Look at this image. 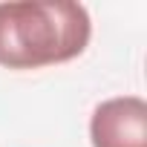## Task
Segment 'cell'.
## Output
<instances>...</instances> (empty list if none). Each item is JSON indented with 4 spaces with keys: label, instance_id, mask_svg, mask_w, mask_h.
Returning <instances> with one entry per match:
<instances>
[{
    "label": "cell",
    "instance_id": "cell-2",
    "mask_svg": "<svg viewBox=\"0 0 147 147\" xmlns=\"http://www.w3.org/2000/svg\"><path fill=\"white\" fill-rule=\"evenodd\" d=\"M92 147H147V104L138 95H118L95 107L90 121Z\"/></svg>",
    "mask_w": 147,
    "mask_h": 147
},
{
    "label": "cell",
    "instance_id": "cell-1",
    "mask_svg": "<svg viewBox=\"0 0 147 147\" xmlns=\"http://www.w3.org/2000/svg\"><path fill=\"white\" fill-rule=\"evenodd\" d=\"M92 35L90 15L72 0L0 3V66L38 69L78 58Z\"/></svg>",
    "mask_w": 147,
    "mask_h": 147
}]
</instances>
